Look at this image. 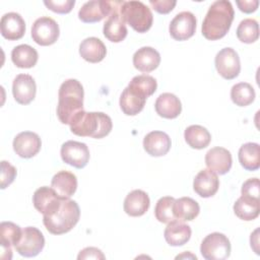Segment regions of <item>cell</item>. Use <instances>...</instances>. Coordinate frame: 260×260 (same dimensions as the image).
Wrapping results in <instances>:
<instances>
[{
	"mask_svg": "<svg viewBox=\"0 0 260 260\" xmlns=\"http://www.w3.org/2000/svg\"><path fill=\"white\" fill-rule=\"evenodd\" d=\"M234 8L228 0L214 1L203 19L202 35L205 39L216 41L223 38L234 20Z\"/></svg>",
	"mask_w": 260,
	"mask_h": 260,
	"instance_id": "cell-1",
	"label": "cell"
},
{
	"mask_svg": "<svg viewBox=\"0 0 260 260\" xmlns=\"http://www.w3.org/2000/svg\"><path fill=\"white\" fill-rule=\"evenodd\" d=\"M83 86L77 79L65 80L59 88L57 116L61 123L70 125L83 110Z\"/></svg>",
	"mask_w": 260,
	"mask_h": 260,
	"instance_id": "cell-2",
	"label": "cell"
},
{
	"mask_svg": "<svg viewBox=\"0 0 260 260\" xmlns=\"http://www.w3.org/2000/svg\"><path fill=\"white\" fill-rule=\"evenodd\" d=\"M69 126L71 132L77 136L99 139L111 132L113 123L110 116L105 113L82 111Z\"/></svg>",
	"mask_w": 260,
	"mask_h": 260,
	"instance_id": "cell-3",
	"label": "cell"
},
{
	"mask_svg": "<svg viewBox=\"0 0 260 260\" xmlns=\"http://www.w3.org/2000/svg\"><path fill=\"white\" fill-rule=\"evenodd\" d=\"M80 217V209L76 201L63 199L59 208L50 215L43 216V223L53 235H62L71 231Z\"/></svg>",
	"mask_w": 260,
	"mask_h": 260,
	"instance_id": "cell-4",
	"label": "cell"
},
{
	"mask_svg": "<svg viewBox=\"0 0 260 260\" xmlns=\"http://www.w3.org/2000/svg\"><path fill=\"white\" fill-rule=\"evenodd\" d=\"M120 14L125 23L127 22L137 32H145L152 25V12L141 1H124L120 9Z\"/></svg>",
	"mask_w": 260,
	"mask_h": 260,
	"instance_id": "cell-5",
	"label": "cell"
},
{
	"mask_svg": "<svg viewBox=\"0 0 260 260\" xmlns=\"http://www.w3.org/2000/svg\"><path fill=\"white\" fill-rule=\"evenodd\" d=\"M231 242L221 233L207 235L200 246V252L206 260H224L231 255Z\"/></svg>",
	"mask_w": 260,
	"mask_h": 260,
	"instance_id": "cell-6",
	"label": "cell"
},
{
	"mask_svg": "<svg viewBox=\"0 0 260 260\" xmlns=\"http://www.w3.org/2000/svg\"><path fill=\"white\" fill-rule=\"evenodd\" d=\"M44 246L45 238L42 232L35 226H26L22 229L21 236L14 248L23 257H35L41 253Z\"/></svg>",
	"mask_w": 260,
	"mask_h": 260,
	"instance_id": "cell-7",
	"label": "cell"
},
{
	"mask_svg": "<svg viewBox=\"0 0 260 260\" xmlns=\"http://www.w3.org/2000/svg\"><path fill=\"white\" fill-rule=\"evenodd\" d=\"M60 29L58 23L49 16H42L31 26V38L40 46H50L56 43Z\"/></svg>",
	"mask_w": 260,
	"mask_h": 260,
	"instance_id": "cell-8",
	"label": "cell"
},
{
	"mask_svg": "<svg viewBox=\"0 0 260 260\" xmlns=\"http://www.w3.org/2000/svg\"><path fill=\"white\" fill-rule=\"evenodd\" d=\"M214 64L217 72L224 79L236 78L241 71L240 57L233 48H223L215 56Z\"/></svg>",
	"mask_w": 260,
	"mask_h": 260,
	"instance_id": "cell-9",
	"label": "cell"
},
{
	"mask_svg": "<svg viewBox=\"0 0 260 260\" xmlns=\"http://www.w3.org/2000/svg\"><path fill=\"white\" fill-rule=\"evenodd\" d=\"M118 1L107 0H91L85 2L78 11V17L81 21L86 23L98 22L104 19L114 10Z\"/></svg>",
	"mask_w": 260,
	"mask_h": 260,
	"instance_id": "cell-10",
	"label": "cell"
},
{
	"mask_svg": "<svg viewBox=\"0 0 260 260\" xmlns=\"http://www.w3.org/2000/svg\"><path fill=\"white\" fill-rule=\"evenodd\" d=\"M62 160L76 169L84 168L89 160V150L85 143L68 140L64 142L60 150Z\"/></svg>",
	"mask_w": 260,
	"mask_h": 260,
	"instance_id": "cell-11",
	"label": "cell"
},
{
	"mask_svg": "<svg viewBox=\"0 0 260 260\" xmlns=\"http://www.w3.org/2000/svg\"><path fill=\"white\" fill-rule=\"evenodd\" d=\"M196 22L192 12L182 11L172 19L169 26L170 35L176 41H186L195 34Z\"/></svg>",
	"mask_w": 260,
	"mask_h": 260,
	"instance_id": "cell-12",
	"label": "cell"
},
{
	"mask_svg": "<svg viewBox=\"0 0 260 260\" xmlns=\"http://www.w3.org/2000/svg\"><path fill=\"white\" fill-rule=\"evenodd\" d=\"M124 1H118L114 10L109 15L108 19L104 23L103 32L104 36L113 43H120L122 42L127 36V27L125 21L123 20L120 9Z\"/></svg>",
	"mask_w": 260,
	"mask_h": 260,
	"instance_id": "cell-13",
	"label": "cell"
},
{
	"mask_svg": "<svg viewBox=\"0 0 260 260\" xmlns=\"http://www.w3.org/2000/svg\"><path fill=\"white\" fill-rule=\"evenodd\" d=\"M62 200L63 198L59 197L51 187L47 186L37 189L32 195L34 206L39 212L43 213V216L50 215L56 211Z\"/></svg>",
	"mask_w": 260,
	"mask_h": 260,
	"instance_id": "cell-14",
	"label": "cell"
},
{
	"mask_svg": "<svg viewBox=\"0 0 260 260\" xmlns=\"http://www.w3.org/2000/svg\"><path fill=\"white\" fill-rule=\"evenodd\" d=\"M12 145L17 155L22 158H30L40 151L42 141L37 133L23 131L14 137Z\"/></svg>",
	"mask_w": 260,
	"mask_h": 260,
	"instance_id": "cell-15",
	"label": "cell"
},
{
	"mask_svg": "<svg viewBox=\"0 0 260 260\" xmlns=\"http://www.w3.org/2000/svg\"><path fill=\"white\" fill-rule=\"evenodd\" d=\"M37 86L35 79L29 74H18L12 83L14 100L20 105H27L36 96Z\"/></svg>",
	"mask_w": 260,
	"mask_h": 260,
	"instance_id": "cell-16",
	"label": "cell"
},
{
	"mask_svg": "<svg viewBox=\"0 0 260 260\" xmlns=\"http://www.w3.org/2000/svg\"><path fill=\"white\" fill-rule=\"evenodd\" d=\"M205 164L207 168L215 174L224 175L232 168V154L224 147H212L205 154Z\"/></svg>",
	"mask_w": 260,
	"mask_h": 260,
	"instance_id": "cell-17",
	"label": "cell"
},
{
	"mask_svg": "<svg viewBox=\"0 0 260 260\" xmlns=\"http://www.w3.org/2000/svg\"><path fill=\"white\" fill-rule=\"evenodd\" d=\"M0 30L3 38L8 41H16L24 36L25 22L19 13L8 12L1 17Z\"/></svg>",
	"mask_w": 260,
	"mask_h": 260,
	"instance_id": "cell-18",
	"label": "cell"
},
{
	"mask_svg": "<svg viewBox=\"0 0 260 260\" xmlns=\"http://www.w3.org/2000/svg\"><path fill=\"white\" fill-rule=\"evenodd\" d=\"M219 187V180L217 174L209 169L201 170L193 181L194 191L203 198L213 196Z\"/></svg>",
	"mask_w": 260,
	"mask_h": 260,
	"instance_id": "cell-19",
	"label": "cell"
},
{
	"mask_svg": "<svg viewBox=\"0 0 260 260\" xmlns=\"http://www.w3.org/2000/svg\"><path fill=\"white\" fill-rule=\"evenodd\" d=\"M22 229L19 225L11 221H2L0 223V243L2 247V259L10 260L12 258V247L16 245L20 236Z\"/></svg>",
	"mask_w": 260,
	"mask_h": 260,
	"instance_id": "cell-20",
	"label": "cell"
},
{
	"mask_svg": "<svg viewBox=\"0 0 260 260\" xmlns=\"http://www.w3.org/2000/svg\"><path fill=\"white\" fill-rule=\"evenodd\" d=\"M170 136L162 131H151L143 139V148L151 156H162L171 148Z\"/></svg>",
	"mask_w": 260,
	"mask_h": 260,
	"instance_id": "cell-21",
	"label": "cell"
},
{
	"mask_svg": "<svg viewBox=\"0 0 260 260\" xmlns=\"http://www.w3.org/2000/svg\"><path fill=\"white\" fill-rule=\"evenodd\" d=\"M51 188L59 197L69 199L77 189V178L71 172L60 171L52 178Z\"/></svg>",
	"mask_w": 260,
	"mask_h": 260,
	"instance_id": "cell-22",
	"label": "cell"
},
{
	"mask_svg": "<svg viewBox=\"0 0 260 260\" xmlns=\"http://www.w3.org/2000/svg\"><path fill=\"white\" fill-rule=\"evenodd\" d=\"M191 228L183 220L174 219L170 221L165 229V240L170 246L179 247L186 244L191 238Z\"/></svg>",
	"mask_w": 260,
	"mask_h": 260,
	"instance_id": "cell-23",
	"label": "cell"
},
{
	"mask_svg": "<svg viewBox=\"0 0 260 260\" xmlns=\"http://www.w3.org/2000/svg\"><path fill=\"white\" fill-rule=\"evenodd\" d=\"M150 200L148 195L139 189L133 190L125 197L124 200V211L130 216H141L149 208Z\"/></svg>",
	"mask_w": 260,
	"mask_h": 260,
	"instance_id": "cell-24",
	"label": "cell"
},
{
	"mask_svg": "<svg viewBox=\"0 0 260 260\" xmlns=\"http://www.w3.org/2000/svg\"><path fill=\"white\" fill-rule=\"evenodd\" d=\"M160 63L159 53L151 47H142L138 49L133 55L134 67L141 71L148 73L158 67Z\"/></svg>",
	"mask_w": 260,
	"mask_h": 260,
	"instance_id": "cell-25",
	"label": "cell"
},
{
	"mask_svg": "<svg viewBox=\"0 0 260 260\" xmlns=\"http://www.w3.org/2000/svg\"><path fill=\"white\" fill-rule=\"evenodd\" d=\"M146 99L142 93L127 86L121 93L120 108L125 115L135 116L143 110Z\"/></svg>",
	"mask_w": 260,
	"mask_h": 260,
	"instance_id": "cell-26",
	"label": "cell"
},
{
	"mask_svg": "<svg viewBox=\"0 0 260 260\" xmlns=\"http://www.w3.org/2000/svg\"><path fill=\"white\" fill-rule=\"evenodd\" d=\"M154 108L158 116L166 119H175L181 114L182 104L174 93L164 92L156 99Z\"/></svg>",
	"mask_w": 260,
	"mask_h": 260,
	"instance_id": "cell-27",
	"label": "cell"
},
{
	"mask_svg": "<svg viewBox=\"0 0 260 260\" xmlns=\"http://www.w3.org/2000/svg\"><path fill=\"white\" fill-rule=\"evenodd\" d=\"M79 54L85 61L90 63H98L106 57L107 48L100 39L95 37H89L80 43Z\"/></svg>",
	"mask_w": 260,
	"mask_h": 260,
	"instance_id": "cell-28",
	"label": "cell"
},
{
	"mask_svg": "<svg viewBox=\"0 0 260 260\" xmlns=\"http://www.w3.org/2000/svg\"><path fill=\"white\" fill-rule=\"evenodd\" d=\"M234 212L240 219L246 221L255 219L260 212L259 198L242 195L234 204Z\"/></svg>",
	"mask_w": 260,
	"mask_h": 260,
	"instance_id": "cell-29",
	"label": "cell"
},
{
	"mask_svg": "<svg viewBox=\"0 0 260 260\" xmlns=\"http://www.w3.org/2000/svg\"><path fill=\"white\" fill-rule=\"evenodd\" d=\"M239 161L247 171H256L260 167V146L255 142H247L239 149Z\"/></svg>",
	"mask_w": 260,
	"mask_h": 260,
	"instance_id": "cell-30",
	"label": "cell"
},
{
	"mask_svg": "<svg viewBox=\"0 0 260 260\" xmlns=\"http://www.w3.org/2000/svg\"><path fill=\"white\" fill-rule=\"evenodd\" d=\"M38 52L35 48L26 44H21L13 48L11 60L18 68H31L38 62Z\"/></svg>",
	"mask_w": 260,
	"mask_h": 260,
	"instance_id": "cell-31",
	"label": "cell"
},
{
	"mask_svg": "<svg viewBox=\"0 0 260 260\" xmlns=\"http://www.w3.org/2000/svg\"><path fill=\"white\" fill-rule=\"evenodd\" d=\"M173 211L177 219L190 221L199 214L200 206L197 201L190 197H181L179 199H175Z\"/></svg>",
	"mask_w": 260,
	"mask_h": 260,
	"instance_id": "cell-32",
	"label": "cell"
},
{
	"mask_svg": "<svg viewBox=\"0 0 260 260\" xmlns=\"http://www.w3.org/2000/svg\"><path fill=\"white\" fill-rule=\"evenodd\" d=\"M184 138L187 144L195 149L207 147L211 141V135L208 130L200 125H191L186 128Z\"/></svg>",
	"mask_w": 260,
	"mask_h": 260,
	"instance_id": "cell-33",
	"label": "cell"
},
{
	"mask_svg": "<svg viewBox=\"0 0 260 260\" xmlns=\"http://www.w3.org/2000/svg\"><path fill=\"white\" fill-rule=\"evenodd\" d=\"M231 99L236 106L246 107L255 100V90L248 82H239L231 89Z\"/></svg>",
	"mask_w": 260,
	"mask_h": 260,
	"instance_id": "cell-34",
	"label": "cell"
},
{
	"mask_svg": "<svg viewBox=\"0 0 260 260\" xmlns=\"http://www.w3.org/2000/svg\"><path fill=\"white\" fill-rule=\"evenodd\" d=\"M237 37L242 43L252 44L259 38V24L253 18L243 19L237 27Z\"/></svg>",
	"mask_w": 260,
	"mask_h": 260,
	"instance_id": "cell-35",
	"label": "cell"
},
{
	"mask_svg": "<svg viewBox=\"0 0 260 260\" xmlns=\"http://www.w3.org/2000/svg\"><path fill=\"white\" fill-rule=\"evenodd\" d=\"M128 86L142 93L145 98H148L155 92L157 82L154 77L147 74H141L134 76L129 82Z\"/></svg>",
	"mask_w": 260,
	"mask_h": 260,
	"instance_id": "cell-36",
	"label": "cell"
},
{
	"mask_svg": "<svg viewBox=\"0 0 260 260\" xmlns=\"http://www.w3.org/2000/svg\"><path fill=\"white\" fill-rule=\"evenodd\" d=\"M174 202L175 198L171 196H165L157 200L154 208V215L159 222L169 223L170 221L177 219L173 211Z\"/></svg>",
	"mask_w": 260,
	"mask_h": 260,
	"instance_id": "cell-37",
	"label": "cell"
},
{
	"mask_svg": "<svg viewBox=\"0 0 260 260\" xmlns=\"http://www.w3.org/2000/svg\"><path fill=\"white\" fill-rule=\"evenodd\" d=\"M44 4L46 5V7L56 13H61V14H65V13H69L74 4L75 1L74 0H57V1H52V0H45Z\"/></svg>",
	"mask_w": 260,
	"mask_h": 260,
	"instance_id": "cell-38",
	"label": "cell"
},
{
	"mask_svg": "<svg viewBox=\"0 0 260 260\" xmlns=\"http://www.w3.org/2000/svg\"><path fill=\"white\" fill-rule=\"evenodd\" d=\"M16 177V169L6 160L1 161V189L8 187Z\"/></svg>",
	"mask_w": 260,
	"mask_h": 260,
	"instance_id": "cell-39",
	"label": "cell"
},
{
	"mask_svg": "<svg viewBox=\"0 0 260 260\" xmlns=\"http://www.w3.org/2000/svg\"><path fill=\"white\" fill-rule=\"evenodd\" d=\"M259 188L260 187H259V179L258 178L248 179L242 185L241 193L244 196L253 197V198H259V195H260Z\"/></svg>",
	"mask_w": 260,
	"mask_h": 260,
	"instance_id": "cell-40",
	"label": "cell"
},
{
	"mask_svg": "<svg viewBox=\"0 0 260 260\" xmlns=\"http://www.w3.org/2000/svg\"><path fill=\"white\" fill-rule=\"evenodd\" d=\"M149 4L156 12L167 14L174 9L177 2L175 0H149Z\"/></svg>",
	"mask_w": 260,
	"mask_h": 260,
	"instance_id": "cell-41",
	"label": "cell"
},
{
	"mask_svg": "<svg viewBox=\"0 0 260 260\" xmlns=\"http://www.w3.org/2000/svg\"><path fill=\"white\" fill-rule=\"evenodd\" d=\"M103 252L95 247H87L81 250L77 256L78 260L81 259H105Z\"/></svg>",
	"mask_w": 260,
	"mask_h": 260,
	"instance_id": "cell-42",
	"label": "cell"
},
{
	"mask_svg": "<svg viewBox=\"0 0 260 260\" xmlns=\"http://www.w3.org/2000/svg\"><path fill=\"white\" fill-rule=\"evenodd\" d=\"M236 3L239 9L245 13H252L256 11L259 5L258 0H243V1H236Z\"/></svg>",
	"mask_w": 260,
	"mask_h": 260,
	"instance_id": "cell-43",
	"label": "cell"
},
{
	"mask_svg": "<svg viewBox=\"0 0 260 260\" xmlns=\"http://www.w3.org/2000/svg\"><path fill=\"white\" fill-rule=\"evenodd\" d=\"M258 233H259V229H256L254 231V233L251 234L250 243H251V248H253L254 252L259 255V249H258V246H259V241H258L259 236H258Z\"/></svg>",
	"mask_w": 260,
	"mask_h": 260,
	"instance_id": "cell-44",
	"label": "cell"
}]
</instances>
